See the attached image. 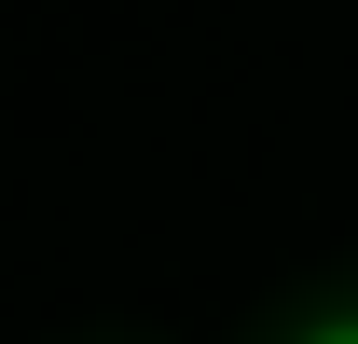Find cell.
<instances>
[{
    "instance_id": "cell-1",
    "label": "cell",
    "mask_w": 358,
    "mask_h": 344,
    "mask_svg": "<svg viewBox=\"0 0 358 344\" xmlns=\"http://www.w3.org/2000/svg\"><path fill=\"white\" fill-rule=\"evenodd\" d=\"M289 344H358V303H345V317H303Z\"/></svg>"
}]
</instances>
